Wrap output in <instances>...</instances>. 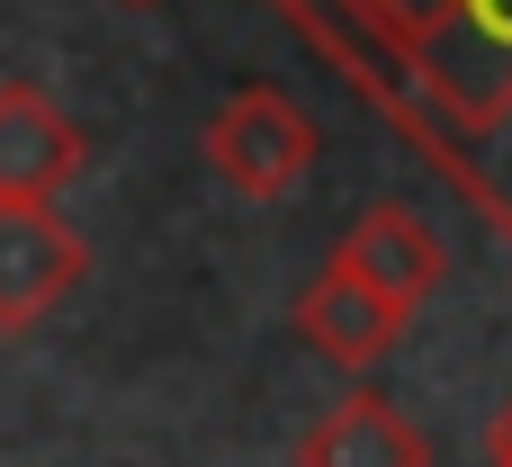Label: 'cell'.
<instances>
[{"label":"cell","instance_id":"obj_1","mask_svg":"<svg viewBox=\"0 0 512 467\" xmlns=\"http://www.w3.org/2000/svg\"><path fill=\"white\" fill-rule=\"evenodd\" d=\"M315 162V126L288 90L270 81H243L216 117H207V171L234 189V198H288Z\"/></svg>","mask_w":512,"mask_h":467},{"label":"cell","instance_id":"obj_2","mask_svg":"<svg viewBox=\"0 0 512 467\" xmlns=\"http://www.w3.org/2000/svg\"><path fill=\"white\" fill-rule=\"evenodd\" d=\"M90 252L54 207H0V333L45 324L72 288H81Z\"/></svg>","mask_w":512,"mask_h":467},{"label":"cell","instance_id":"obj_3","mask_svg":"<svg viewBox=\"0 0 512 467\" xmlns=\"http://www.w3.org/2000/svg\"><path fill=\"white\" fill-rule=\"evenodd\" d=\"M81 126L36 90V81H0V207H54L81 171Z\"/></svg>","mask_w":512,"mask_h":467},{"label":"cell","instance_id":"obj_4","mask_svg":"<svg viewBox=\"0 0 512 467\" xmlns=\"http://www.w3.org/2000/svg\"><path fill=\"white\" fill-rule=\"evenodd\" d=\"M360 288H378L396 315H414L432 288H441V234L414 216V207H396V198H378L351 234H342V252H333Z\"/></svg>","mask_w":512,"mask_h":467},{"label":"cell","instance_id":"obj_5","mask_svg":"<svg viewBox=\"0 0 512 467\" xmlns=\"http://www.w3.org/2000/svg\"><path fill=\"white\" fill-rule=\"evenodd\" d=\"M405 324L414 315H396L378 288H360L342 261H324L315 279H306V297H297V333L333 360V369H369V360H387L396 342H405Z\"/></svg>","mask_w":512,"mask_h":467},{"label":"cell","instance_id":"obj_6","mask_svg":"<svg viewBox=\"0 0 512 467\" xmlns=\"http://www.w3.org/2000/svg\"><path fill=\"white\" fill-rule=\"evenodd\" d=\"M297 467H432V441L387 405V396H342L306 441Z\"/></svg>","mask_w":512,"mask_h":467},{"label":"cell","instance_id":"obj_7","mask_svg":"<svg viewBox=\"0 0 512 467\" xmlns=\"http://www.w3.org/2000/svg\"><path fill=\"white\" fill-rule=\"evenodd\" d=\"M486 467H512V396L495 405V423H486Z\"/></svg>","mask_w":512,"mask_h":467},{"label":"cell","instance_id":"obj_8","mask_svg":"<svg viewBox=\"0 0 512 467\" xmlns=\"http://www.w3.org/2000/svg\"><path fill=\"white\" fill-rule=\"evenodd\" d=\"M126 9H153V0H126Z\"/></svg>","mask_w":512,"mask_h":467}]
</instances>
